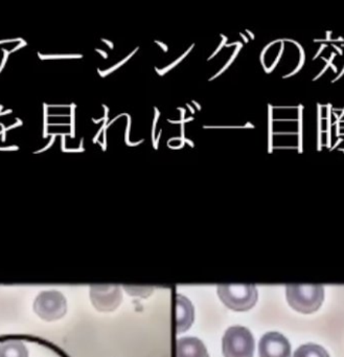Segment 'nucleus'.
<instances>
[{
    "instance_id": "35",
    "label": "nucleus",
    "mask_w": 344,
    "mask_h": 357,
    "mask_svg": "<svg viewBox=\"0 0 344 357\" xmlns=\"http://www.w3.org/2000/svg\"><path fill=\"white\" fill-rule=\"evenodd\" d=\"M95 51H97V53L101 54V55L103 56V57L105 58V59H107V58H108L107 53H105V52L101 51V50H97V49L95 50Z\"/></svg>"
},
{
    "instance_id": "47",
    "label": "nucleus",
    "mask_w": 344,
    "mask_h": 357,
    "mask_svg": "<svg viewBox=\"0 0 344 357\" xmlns=\"http://www.w3.org/2000/svg\"><path fill=\"white\" fill-rule=\"evenodd\" d=\"M342 118H344V109H342V114L339 116V120L338 121H341Z\"/></svg>"
},
{
    "instance_id": "2",
    "label": "nucleus",
    "mask_w": 344,
    "mask_h": 357,
    "mask_svg": "<svg viewBox=\"0 0 344 357\" xmlns=\"http://www.w3.org/2000/svg\"><path fill=\"white\" fill-rule=\"evenodd\" d=\"M287 300L297 311L311 313L320 307L325 296L322 285H287Z\"/></svg>"
},
{
    "instance_id": "10",
    "label": "nucleus",
    "mask_w": 344,
    "mask_h": 357,
    "mask_svg": "<svg viewBox=\"0 0 344 357\" xmlns=\"http://www.w3.org/2000/svg\"><path fill=\"white\" fill-rule=\"evenodd\" d=\"M293 357H329L323 347L316 344H306L297 348Z\"/></svg>"
},
{
    "instance_id": "49",
    "label": "nucleus",
    "mask_w": 344,
    "mask_h": 357,
    "mask_svg": "<svg viewBox=\"0 0 344 357\" xmlns=\"http://www.w3.org/2000/svg\"><path fill=\"white\" fill-rule=\"evenodd\" d=\"M334 116H335L336 119H337V120H339V116H337V114H336V112H334Z\"/></svg>"
},
{
    "instance_id": "5",
    "label": "nucleus",
    "mask_w": 344,
    "mask_h": 357,
    "mask_svg": "<svg viewBox=\"0 0 344 357\" xmlns=\"http://www.w3.org/2000/svg\"><path fill=\"white\" fill-rule=\"evenodd\" d=\"M34 311L43 321H57L66 314L68 302L61 292L45 290L35 298Z\"/></svg>"
},
{
    "instance_id": "20",
    "label": "nucleus",
    "mask_w": 344,
    "mask_h": 357,
    "mask_svg": "<svg viewBox=\"0 0 344 357\" xmlns=\"http://www.w3.org/2000/svg\"><path fill=\"white\" fill-rule=\"evenodd\" d=\"M154 110H155V119H154L153 129H152V139H153V143L155 142L156 124H157L158 118H159V110H158L156 107L154 108Z\"/></svg>"
},
{
    "instance_id": "31",
    "label": "nucleus",
    "mask_w": 344,
    "mask_h": 357,
    "mask_svg": "<svg viewBox=\"0 0 344 357\" xmlns=\"http://www.w3.org/2000/svg\"><path fill=\"white\" fill-rule=\"evenodd\" d=\"M342 142H343V139H338V141L336 142L335 145H334L333 147H331V151H334V150L336 149V147H338V146H339L340 144L342 143Z\"/></svg>"
},
{
    "instance_id": "8",
    "label": "nucleus",
    "mask_w": 344,
    "mask_h": 357,
    "mask_svg": "<svg viewBox=\"0 0 344 357\" xmlns=\"http://www.w3.org/2000/svg\"><path fill=\"white\" fill-rule=\"evenodd\" d=\"M176 328L177 332H185L191 327L194 321V307L189 298L177 294L176 298Z\"/></svg>"
},
{
    "instance_id": "12",
    "label": "nucleus",
    "mask_w": 344,
    "mask_h": 357,
    "mask_svg": "<svg viewBox=\"0 0 344 357\" xmlns=\"http://www.w3.org/2000/svg\"><path fill=\"white\" fill-rule=\"evenodd\" d=\"M127 291L133 296H149L153 291V287H131V286H124Z\"/></svg>"
},
{
    "instance_id": "45",
    "label": "nucleus",
    "mask_w": 344,
    "mask_h": 357,
    "mask_svg": "<svg viewBox=\"0 0 344 357\" xmlns=\"http://www.w3.org/2000/svg\"><path fill=\"white\" fill-rule=\"evenodd\" d=\"M83 142H84V139H81L80 149H84V148H83Z\"/></svg>"
},
{
    "instance_id": "40",
    "label": "nucleus",
    "mask_w": 344,
    "mask_h": 357,
    "mask_svg": "<svg viewBox=\"0 0 344 357\" xmlns=\"http://www.w3.org/2000/svg\"><path fill=\"white\" fill-rule=\"evenodd\" d=\"M185 143L189 144V145L191 146V148H194V144L193 142L191 141V139H185Z\"/></svg>"
},
{
    "instance_id": "21",
    "label": "nucleus",
    "mask_w": 344,
    "mask_h": 357,
    "mask_svg": "<svg viewBox=\"0 0 344 357\" xmlns=\"http://www.w3.org/2000/svg\"><path fill=\"white\" fill-rule=\"evenodd\" d=\"M57 135H60L59 133H53V135H51L52 139L51 142L49 143V145H47V147L43 148V149L39 150V151H35L34 153H42V152H45V150L49 149V148L54 145V143H55V139Z\"/></svg>"
},
{
    "instance_id": "13",
    "label": "nucleus",
    "mask_w": 344,
    "mask_h": 357,
    "mask_svg": "<svg viewBox=\"0 0 344 357\" xmlns=\"http://www.w3.org/2000/svg\"><path fill=\"white\" fill-rule=\"evenodd\" d=\"M298 152L302 153V109L304 106H298Z\"/></svg>"
},
{
    "instance_id": "29",
    "label": "nucleus",
    "mask_w": 344,
    "mask_h": 357,
    "mask_svg": "<svg viewBox=\"0 0 344 357\" xmlns=\"http://www.w3.org/2000/svg\"><path fill=\"white\" fill-rule=\"evenodd\" d=\"M14 41H22V38H16V39H11V40H1V41H0V45H3V43H14Z\"/></svg>"
},
{
    "instance_id": "32",
    "label": "nucleus",
    "mask_w": 344,
    "mask_h": 357,
    "mask_svg": "<svg viewBox=\"0 0 344 357\" xmlns=\"http://www.w3.org/2000/svg\"><path fill=\"white\" fill-rule=\"evenodd\" d=\"M85 151V149H80V148H79V149H65V150H63V152H84Z\"/></svg>"
},
{
    "instance_id": "18",
    "label": "nucleus",
    "mask_w": 344,
    "mask_h": 357,
    "mask_svg": "<svg viewBox=\"0 0 344 357\" xmlns=\"http://www.w3.org/2000/svg\"><path fill=\"white\" fill-rule=\"evenodd\" d=\"M75 112H76V104L72 103L70 105V119H72V124H70V128H72V132H70V137L75 139Z\"/></svg>"
},
{
    "instance_id": "48",
    "label": "nucleus",
    "mask_w": 344,
    "mask_h": 357,
    "mask_svg": "<svg viewBox=\"0 0 344 357\" xmlns=\"http://www.w3.org/2000/svg\"><path fill=\"white\" fill-rule=\"evenodd\" d=\"M337 41H341V43H342V41H344V40H343V38H342V37H339V38H338L337 40H336V43H337Z\"/></svg>"
},
{
    "instance_id": "50",
    "label": "nucleus",
    "mask_w": 344,
    "mask_h": 357,
    "mask_svg": "<svg viewBox=\"0 0 344 357\" xmlns=\"http://www.w3.org/2000/svg\"><path fill=\"white\" fill-rule=\"evenodd\" d=\"M3 106L0 105V114H1V112H3Z\"/></svg>"
},
{
    "instance_id": "27",
    "label": "nucleus",
    "mask_w": 344,
    "mask_h": 357,
    "mask_svg": "<svg viewBox=\"0 0 344 357\" xmlns=\"http://www.w3.org/2000/svg\"><path fill=\"white\" fill-rule=\"evenodd\" d=\"M322 59L327 62V66H331V68H333L334 73H337V68H336V66H334L329 60L325 59V58H322Z\"/></svg>"
},
{
    "instance_id": "1",
    "label": "nucleus",
    "mask_w": 344,
    "mask_h": 357,
    "mask_svg": "<svg viewBox=\"0 0 344 357\" xmlns=\"http://www.w3.org/2000/svg\"><path fill=\"white\" fill-rule=\"evenodd\" d=\"M0 357H68L58 347L31 334L0 335Z\"/></svg>"
},
{
    "instance_id": "23",
    "label": "nucleus",
    "mask_w": 344,
    "mask_h": 357,
    "mask_svg": "<svg viewBox=\"0 0 344 357\" xmlns=\"http://www.w3.org/2000/svg\"><path fill=\"white\" fill-rule=\"evenodd\" d=\"M126 116H128V126H127L126 130V143H129V132H130L131 128V118L128 114H126Z\"/></svg>"
},
{
    "instance_id": "25",
    "label": "nucleus",
    "mask_w": 344,
    "mask_h": 357,
    "mask_svg": "<svg viewBox=\"0 0 344 357\" xmlns=\"http://www.w3.org/2000/svg\"><path fill=\"white\" fill-rule=\"evenodd\" d=\"M28 45V43H26V41L22 40V43L20 45H18L17 47H15V49H13V51L10 52V53H15V52H17L18 50L22 49V47H26Z\"/></svg>"
},
{
    "instance_id": "30",
    "label": "nucleus",
    "mask_w": 344,
    "mask_h": 357,
    "mask_svg": "<svg viewBox=\"0 0 344 357\" xmlns=\"http://www.w3.org/2000/svg\"><path fill=\"white\" fill-rule=\"evenodd\" d=\"M160 137H162V131H160L159 135H158L157 139H155V142L153 143L154 149H158V142H159Z\"/></svg>"
},
{
    "instance_id": "46",
    "label": "nucleus",
    "mask_w": 344,
    "mask_h": 357,
    "mask_svg": "<svg viewBox=\"0 0 344 357\" xmlns=\"http://www.w3.org/2000/svg\"><path fill=\"white\" fill-rule=\"evenodd\" d=\"M334 58H335V53H331V59H329V61H333Z\"/></svg>"
},
{
    "instance_id": "15",
    "label": "nucleus",
    "mask_w": 344,
    "mask_h": 357,
    "mask_svg": "<svg viewBox=\"0 0 344 357\" xmlns=\"http://www.w3.org/2000/svg\"><path fill=\"white\" fill-rule=\"evenodd\" d=\"M39 58L41 60H49V59H65V58H82V55H42V54L38 53Z\"/></svg>"
},
{
    "instance_id": "38",
    "label": "nucleus",
    "mask_w": 344,
    "mask_h": 357,
    "mask_svg": "<svg viewBox=\"0 0 344 357\" xmlns=\"http://www.w3.org/2000/svg\"><path fill=\"white\" fill-rule=\"evenodd\" d=\"M12 112H13V110L8 109V110H6V112H1V114H0V116H6V114H12Z\"/></svg>"
},
{
    "instance_id": "28",
    "label": "nucleus",
    "mask_w": 344,
    "mask_h": 357,
    "mask_svg": "<svg viewBox=\"0 0 344 357\" xmlns=\"http://www.w3.org/2000/svg\"><path fill=\"white\" fill-rule=\"evenodd\" d=\"M327 68H329V66H327H327H325V68H323V70H321L320 73H319L318 76H317L316 78H314V80L313 81L318 80V79L320 78V77L322 76V75L325 74V72H327Z\"/></svg>"
},
{
    "instance_id": "19",
    "label": "nucleus",
    "mask_w": 344,
    "mask_h": 357,
    "mask_svg": "<svg viewBox=\"0 0 344 357\" xmlns=\"http://www.w3.org/2000/svg\"><path fill=\"white\" fill-rule=\"evenodd\" d=\"M183 58H185V56H182V57L179 58L178 60H176V61L174 62V63L171 64V66H169L168 68H164V70H158V68H155L156 72L158 73V74L160 75V76H164L166 73H168L169 70H172L173 68H175V66H177V64L179 63V62L182 61Z\"/></svg>"
},
{
    "instance_id": "26",
    "label": "nucleus",
    "mask_w": 344,
    "mask_h": 357,
    "mask_svg": "<svg viewBox=\"0 0 344 357\" xmlns=\"http://www.w3.org/2000/svg\"><path fill=\"white\" fill-rule=\"evenodd\" d=\"M327 47V45H321L320 49H319V51L317 52V54H316V55H315L314 59H313V60H316L317 58L319 57V55H320V54L322 53L323 50H325V47Z\"/></svg>"
},
{
    "instance_id": "34",
    "label": "nucleus",
    "mask_w": 344,
    "mask_h": 357,
    "mask_svg": "<svg viewBox=\"0 0 344 357\" xmlns=\"http://www.w3.org/2000/svg\"><path fill=\"white\" fill-rule=\"evenodd\" d=\"M102 41H103V43H105L106 45H109L110 49H114V45H112L111 41L106 40V39H102Z\"/></svg>"
},
{
    "instance_id": "22",
    "label": "nucleus",
    "mask_w": 344,
    "mask_h": 357,
    "mask_svg": "<svg viewBox=\"0 0 344 357\" xmlns=\"http://www.w3.org/2000/svg\"><path fill=\"white\" fill-rule=\"evenodd\" d=\"M221 37H222V39H223L222 43H221V45H219V47H218V49H217V51L214 52V53L212 54V56H210V59H208V60H212V58H214V56H216L217 54H218L219 52L221 51V49H222V47H224L225 43H226V41H227V37L224 36V35H223V34H221Z\"/></svg>"
},
{
    "instance_id": "33",
    "label": "nucleus",
    "mask_w": 344,
    "mask_h": 357,
    "mask_svg": "<svg viewBox=\"0 0 344 357\" xmlns=\"http://www.w3.org/2000/svg\"><path fill=\"white\" fill-rule=\"evenodd\" d=\"M155 43H157V45H159L160 47H162V49H164V53H166V52H168V47H166V45H164V43H160V41H155Z\"/></svg>"
},
{
    "instance_id": "43",
    "label": "nucleus",
    "mask_w": 344,
    "mask_h": 357,
    "mask_svg": "<svg viewBox=\"0 0 344 357\" xmlns=\"http://www.w3.org/2000/svg\"><path fill=\"white\" fill-rule=\"evenodd\" d=\"M187 108H189V110H191V114H195V110H194V108L191 107L189 104H187Z\"/></svg>"
},
{
    "instance_id": "44",
    "label": "nucleus",
    "mask_w": 344,
    "mask_h": 357,
    "mask_svg": "<svg viewBox=\"0 0 344 357\" xmlns=\"http://www.w3.org/2000/svg\"><path fill=\"white\" fill-rule=\"evenodd\" d=\"M246 32H247V33H248V34H249V36H250V37H251V39H254V35H253V34H252V33H251V32H250V31H248V30H247V31H246Z\"/></svg>"
},
{
    "instance_id": "36",
    "label": "nucleus",
    "mask_w": 344,
    "mask_h": 357,
    "mask_svg": "<svg viewBox=\"0 0 344 357\" xmlns=\"http://www.w3.org/2000/svg\"><path fill=\"white\" fill-rule=\"evenodd\" d=\"M343 75H344V68H343V70H342V72L340 73L339 76H338L337 78L334 79V80L331 81V82L334 83V82H336V81L339 80V79L341 78V77H343Z\"/></svg>"
},
{
    "instance_id": "9",
    "label": "nucleus",
    "mask_w": 344,
    "mask_h": 357,
    "mask_svg": "<svg viewBox=\"0 0 344 357\" xmlns=\"http://www.w3.org/2000/svg\"><path fill=\"white\" fill-rule=\"evenodd\" d=\"M176 357H208V354L201 340L182 337L177 340Z\"/></svg>"
},
{
    "instance_id": "6",
    "label": "nucleus",
    "mask_w": 344,
    "mask_h": 357,
    "mask_svg": "<svg viewBox=\"0 0 344 357\" xmlns=\"http://www.w3.org/2000/svg\"><path fill=\"white\" fill-rule=\"evenodd\" d=\"M91 298L100 311H112L122 302V292L118 285H91Z\"/></svg>"
},
{
    "instance_id": "4",
    "label": "nucleus",
    "mask_w": 344,
    "mask_h": 357,
    "mask_svg": "<svg viewBox=\"0 0 344 357\" xmlns=\"http://www.w3.org/2000/svg\"><path fill=\"white\" fill-rule=\"evenodd\" d=\"M218 294L228 308L237 311L248 310L258 300V290L252 284L219 285Z\"/></svg>"
},
{
    "instance_id": "42",
    "label": "nucleus",
    "mask_w": 344,
    "mask_h": 357,
    "mask_svg": "<svg viewBox=\"0 0 344 357\" xmlns=\"http://www.w3.org/2000/svg\"><path fill=\"white\" fill-rule=\"evenodd\" d=\"M240 36H241L242 38L244 39V41H245L246 43H248V39H247V37L245 36V35L240 34Z\"/></svg>"
},
{
    "instance_id": "41",
    "label": "nucleus",
    "mask_w": 344,
    "mask_h": 357,
    "mask_svg": "<svg viewBox=\"0 0 344 357\" xmlns=\"http://www.w3.org/2000/svg\"><path fill=\"white\" fill-rule=\"evenodd\" d=\"M193 103L195 104L196 107H197V109L200 112V110H201V106H200L196 101H193Z\"/></svg>"
},
{
    "instance_id": "3",
    "label": "nucleus",
    "mask_w": 344,
    "mask_h": 357,
    "mask_svg": "<svg viewBox=\"0 0 344 357\" xmlns=\"http://www.w3.org/2000/svg\"><path fill=\"white\" fill-rule=\"evenodd\" d=\"M225 357H252L254 340L251 332L242 326H233L225 332L222 340Z\"/></svg>"
},
{
    "instance_id": "17",
    "label": "nucleus",
    "mask_w": 344,
    "mask_h": 357,
    "mask_svg": "<svg viewBox=\"0 0 344 357\" xmlns=\"http://www.w3.org/2000/svg\"><path fill=\"white\" fill-rule=\"evenodd\" d=\"M317 108H318V146H317V151L320 152L321 148H322V139H321V133H322V129H321V108L322 105L317 104Z\"/></svg>"
},
{
    "instance_id": "16",
    "label": "nucleus",
    "mask_w": 344,
    "mask_h": 357,
    "mask_svg": "<svg viewBox=\"0 0 344 357\" xmlns=\"http://www.w3.org/2000/svg\"><path fill=\"white\" fill-rule=\"evenodd\" d=\"M327 147L331 148V104H327Z\"/></svg>"
},
{
    "instance_id": "11",
    "label": "nucleus",
    "mask_w": 344,
    "mask_h": 357,
    "mask_svg": "<svg viewBox=\"0 0 344 357\" xmlns=\"http://www.w3.org/2000/svg\"><path fill=\"white\" fill-rule=\"evenodd\" d=\"M283 41H290V43H294V45H296V47L299 49L300 52V62L299 64H298L297 68H296V70H294V72H292L291 74L287 75V76H283V79L289 78V77L294 76V75L297 74L298 72H299L300 70H302V66H304V61H306V55H304V49H302V45H299V43H296V41L291 40V39H285Z\"/></svg>"
},
{
    "instance_id": "24",
    "label": "nucleus",
    "mask_w": 344,
    "mask_h": 357,
    "mask_svg": "<svg viewBox=\"0 0 344 357\" xmlns=\"http://www.w3.org/2000/svg\"><path fill=\"white\" fill-rule=\"evenodd\" d=\"M19 150L18 146H11V147L0 148V151H16Z\"/></svg>"
},
{
    "instance_id": "37",
    "label": "nucleus",
    "mask_w": 344,
    "mask_h": 357,
    "mask_svg": "<svg viewBox=\"0 0 344 357\" xmlns=\"http://www.w3.org/2000/svg\"><path fill=\"white\" fill-rule=\"evenodd\" d=\"M333 47L334 49L336 50V51L338 52V53H339V55H343V52L341 51V49H340V47H338L337 45H333Z\"/></svg>"
},
{
    "instance_id": "14",
    "label": "nucleus",
    "mask_w": 344,
    "mask_h": 357,
    "mask_svg": "<svg viewBox=\"0 0 344 357\" xmlns=\"http://www.w3.org/2000/svg\"><path fill=\"white\" fill-rule=\"evenodd\" d=\"M269 108V153H272L273 150V146H272V137H273V132H272V106L269 104L268 105Z\"/></svg>"
},
{
    "instance_id": "39",
    "label": "nucleus",
    "mask_w": 344,
    "mask_h": 357,
    "mask_svg": "<svg viewBox=\"0 0 344 357\" xmlns=\"http://www.w3.org/2000/svg\"><path fill=\"white\" fill-rule=\"evenodd\" d=\"M243 128H254V126L251 124V123H247L245 126H243Z\"/></svg>"
},
{
    "instance_id": "7",
    "label": "nucleus",
    "mask_w": 344,
    "mask_h": 357,
    "mask_svg": "<svg viewBox=\"0 0 344 357\" xmlns=\"http://www.w3.org/2000/svg\"><path fill=\"white\" fill-rule=\"evenodd\" d=\"M258 352L260 357H290L291 346L283 334L268 332L260 338Z\"/></svg>"
}]
</instances>
